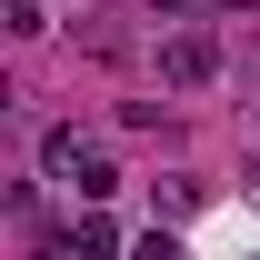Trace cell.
Listing matches in <instances>:
<instances>
[{"mask_svg":"<svg viewBox=\"0 0 260 260\" xmlns=\"http://www.w3.org/2000/svg\"><path fill=\"white\" fill-rule=\"evenodd\" d=\"M130 260H190V250H180L170 230H150V240H140V250H130Z\"/></svg>","mask_w":260,"mask_h":260,"instance_id":"cell-3","label":"cell"},{"mask_svg":"<svg viewBox=\"0 0 260 260\" xmlns=\"http://www.w3.org/2000/svg\"><path fill=\"white\" fill-rule=\"evenodd\" d=\"M110 250H120V230H110V220H80V230H70V260H110Z\"/></svg>","mask_w":260,"mask_h":260,"instance_id":"cell-2","label":"cell"},{"mask_svg":"<svg viewBox=\"0 0 260 260\" xmlns=\"http://www.w3.org/2000/svg\"><path fill=\"white\" fill-rule=\"evenodd\" d=\"M250 180H260V170H250Z\"/></svg>","mask_w":260,"mask_h":260,"instance_id":"cell-4","label":"cell"},{"mask_svg":"<svg viewBox=\"0 0 260 260\" xmlns=\"http://www.w3.org/2000/svg\"><path fill=\"white\" fill-rule=\"evenodd\" d=\"M210 70H220V40H210V30H180V40L160 50V80H170V90H200Z\"/></svg>","mask_w":260,"mask_h":260,"instance_id":"cell-1","label":"cell"}]
</instances>
